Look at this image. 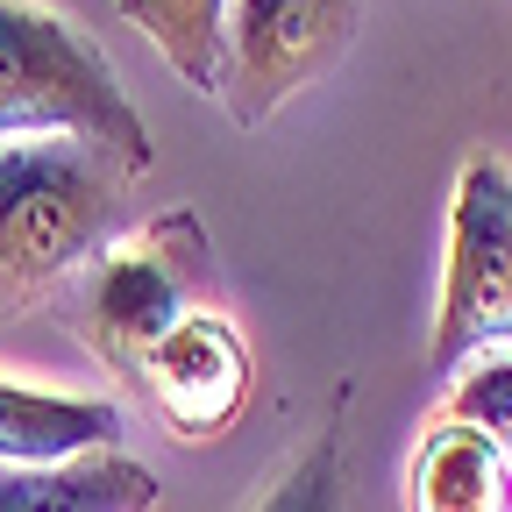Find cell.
<instances>
[{
    "mask_svg": "<svg viewBox=\"0 0 512 512\" xmlns=\"http://www.w3.org/2000/svg\"><path fill=\"white\" fill-rule=\"evenodd\" d=\"M36 136H79L121 171H150L157 157L107 50L36 0H0V143Z\"/></svg>",
    "mask_w": 512,
    "mask_h": 512,
    "instance_id": "1",
    "label": "cell"
},
{
    "mask_svg": "<svg viewBox=\"0 0 512 512\" xmlns=\"http://www.w3.org/2000/svg\"><path fill=\"white\" fill-rule=\"evenodd\" d=\"M121 228V164L79 136L0 143V313H22Z\"/></svg>",
    "mask_w": 512,
    "mask_h": 512,
    "instance_id": "2",
    "label": "cell"
},
{
    "mask_svg": "<svg viewBox=\"0 0 512 512\" xmlns=\"http://www.w3.org/2000/svg\"><path fill=\"white\" fill-rule=\"evenodd\" d=\"M484 349H512V178L498 164H470L448 207V278L427 363L448 377Z\"/></svg>",
    "mask_w": 512,
    "mask_h": 512,
    "instance_id": "3",
    "label": "cell"
},
{
    "mask_svg": "<svg viewBox=\"0 0 512 512\" xmlns=\"http://www.w3.org/2000/svg\"><path fill=\"white\" fill-rule=\"evenodd\" d=\"M207 285V228L200 214H164L150 221L136 242H121L100 278H93V306H86V342L136 377L150 363V349L192 313V292Z\"/></svg>",
    "mask_w": 512,
    "mask_h": 512,
    "instance_id": "4",
    "label": "cell"
},
{
    "mask_svg": "<svg viewBox=\"0 0 512 512\" xmlns=\"http://www.w3.org/2000/svg\"><path fill=\"white\" fill-rule=\"evenodd\" d=\"M356 36V0H228V107L242 128L320 86Z\"/></svg>",
    "mask_w": 512,
    "mask_h": 512,
    "instance_id": "5",
    "label": "cell"
},
{
    "mask_svg": "<svg viewBox=\"0 0 512 512\" xmlns=\"http://www.w3.org/2000/svg\"><path fill=\"white\" fill-rule=\"evenodd\" d=\"M136 384L150 392V406L164 413V427L178 441H214L249 406V349L221 313H185L150 349Z\"/></svg>",
    "mask_w": 512,
    "mask_h": 512,
    "instance_id": "6",
    "label": "cell"
},
{
    "mask_svg": "<svg viewBox=\"0 0 512 512\" xmlns=\"http://www.w3.org/2000/svg\"><path fill=\"white\" fill-rule=\"evenodd\" d=\"M406 512H512V463L491 434L441 420L406 463Z\"/></svg>",
    "mask_w": 512,
    "mask_h": 512,
    "instance_id": "7",
    "label": "cell"
},
{
    "mask_svg": "<svg viewBox=\"0 0 512 512\" xmlns=\"http://www.w3.org/2000/svg\"><path fill=\"white\" fill-rule=\"evenodd\" d=\"M121 434V413L107 399H57L0 384V463L8 470H57L79 456H107Z\"/></svg>",
    "mask_w": 512,
    "mask_h": 512,
    "instance_id": "8",
    "label": "cell"
},
{
    "mask_svg": "<svg viewBox=\"0 0 512 512\" xmlns=\"http://www.w3.org/2000/svg\"><path fill=\"white\" fill-rule=\"evenodd\" d=\"M0 512H157V477L128 456H79L57 470H8Z\"/></svg>",
    "mask_w": 512,
    "mask_h": 512,
    "instance_id": "9",
    "label": "cell"
},
{
    "mask_svg": "<svg viewBox=\"0 0 512 512\" xmlns=\"http://www.w3.org/2000/svg\"><path fill=\"white\" fill-rule=\"evenodd\" d=\"M192 93L228 86V0H114Z\"/></svg>",
    "mask_w": 512,
    "mask_h": 512,
    "instance_id": "10",
    "label": "cell"
},
{
    "mask_svg": "<svg viewBox=\"0 0 512 512\" xmlns=\"http://www.w3.org/2000/svg\"><path fill=\"white\" fill-rule=\"evenodd\" d=\"M441 420H463V427L491 434L498 456L512 463V356H491V363H477L470 377H456V392H448Z\"/></svg>",
    "mask_w": 512,
    "mask_h": 512,
    "instance_id": "11",
    "label": "cell"
},
{
    "mask_svg": "<svg viewBox=\"0 0 512 512\" xmlns=\"http://www.w3.org/2000/svg\"><path fill=\"white\" fill-rule=\"evenodd\" d=\"M342 505V441L320 434L313 448H299L292 470L271 484V498L256 512H335Z\"/></svg>",
    "mask_w": 512,
    "mask_h": 512,
    "instance_id": "12",
    "label": "cell"
}]
</instances>
